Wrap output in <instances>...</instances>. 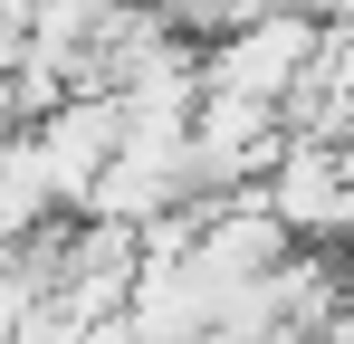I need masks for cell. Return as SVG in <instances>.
Here are the masks:
<instances>
[{"mask_svg":"<svg viewBox=\"0 0 354 344\" xmlns=\"http://www.w3.org/2000/svg\"><path fill=\"white\" fill-rule=\"evenodd\" d=\"M316 48H326V19L297 10V0H278V10L239 19V29H221V39H201V86L288 115L297 96H306V77H316Z\"/></svg>","mask_w":354,"mask_h":344,"instance_id":"6da1fadb","label":"cell"}]
</instances>
